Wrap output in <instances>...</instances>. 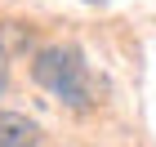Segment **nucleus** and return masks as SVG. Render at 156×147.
I'll return each mask as SVG.
<instances>
[{"label": "nucleus", "instance_id": "1", "mask_svg": "<svg viewBox=\"0 0 156 147\" xmlns=\"http://www.w3.org/2000/svg\"><path fill=\"white\" fill-rule=\"evenodd\" d=\"M31 80H36L40 89H49L58 103L76 107V111H85L89 103H94L89 72H85L80 54H76L72 45H45V49H36V58H31Z\"/></svg>", "mask_w": 156, "mask_h": 147}, {"label": "nucleus", "instance_id": "3", "mask_svg": "<svg viewBox=\"0 0 156 147\" xmlns=\"http://www.w3.org/2000/svg\"><path fill=\"white\" fill-rule=\"evenodd\" d=\"M0 40H5V54H27L31 49V31H23V23H5Z\"/></svg>", "mask_w": 156, "mask_h": 147}, {"label": "nucleus", "instance_id": "2", "mask_svg": "<svg viewBox=\"0 0 156 147\" xmlns=\"http://www.w3.org/2000/svg\"><path fill=\"white\" fill-rule=\"evenodd\" d=\"M0 147H40V125L23 111H0Z\"/></svg>", "mask_w": 156, "mask_h": 147}, {"label": "nucleus", "instance_id": "4", "mask_svg": "<svg viewBox=\"0 0 156 147\" xmlns=\"http://www.w3.org/2000/svg\"><path fill=\"white\" fill-rule=\"evenodd\" d=\"M0 89H5V49H0Z\"/></svg>", "mask_w": 156, "mask_h": 147}]
</instances>
